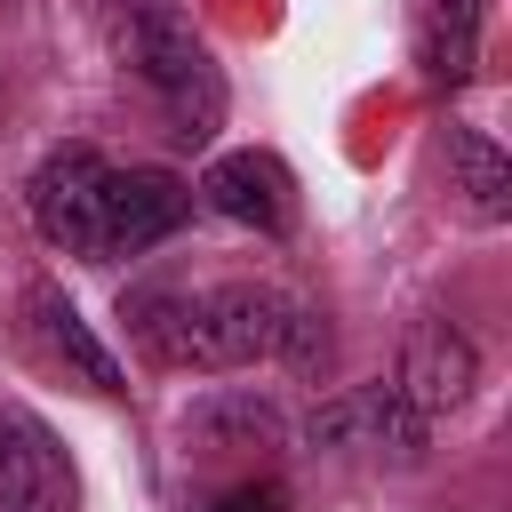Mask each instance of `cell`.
<instances>
[{
  "instance_id": "6da1fadb",
  "label": "cell",
  "mask_w": 512,
  "mask_h": 512,
  "mask_svg": "<svg viewBox=\"0 0 512 512\" xmlns=\"http://www.w3.org/2000/svg\"><path fill=\"white\" fill-rule=\"evenodd\" d=\"M128 328L168 368H256V360L312 368L320 360V320L296 296L264 288V280H216V288L136 296L128 304Z\"/></svg>"
},
{
  "instance_id": "7a4b0ae2",
  "label": "cell",
  "mask_w": 512,
  "mask_h": 512,
  "mask_svg": "<svg viewBox=\"0 0 512 512\" xmlns=\"http://www.w3.org/2000/svg\"><path fill=\"white\" fill-rule=\"evenodd\" d=\"M104 40L144 80L176 144H208L224 128V72L176 0H104Z\"/></svg>"
},
{
  "instance_id": "3957f363",
  "label": "cell",
  "mask_w": 512,
  "mask_h": 512,
  "mask_svg": "<svg viewBox=\"0 0 512 512\" xmlns=\"http://www.w3.org/2000/svg\"><path fill=\"white\" fill-rule=\"evenodd\" d=\"M32 224L48 248L80 256V264H104V200H112V160L88 152V144H56L40 168H32Z\"/></svg>"
},
{
  "instance_id": "277c9868",
  "label": "cell",
  "mask_w": 512,
  "mask_h": 512,
  "mask_svg": "<svg viewBox=\"0 0 512 512\" xmlns=\"http://www.w3.org/2000/svg\"><path fill=\"white\" fill-rule=\"evenodd\" d=\"M0 512H80V472L64 440L16 400H0Z\"/></svg>"
},
{
  "instance_id": "5b68a950",
  "label": "cell",
  "mask_w": 512,
  "mask_h": 512,
  "mask_svg": "<svg viewBox=\"0 0 512 512\" xmlns=\"http://www.w3.org/2000/svg\"><path fill=\"white\" fill-rule=\"evenodd\" d=\"M312 440L336 448V456H368V464H416L424 416L392 384H360V392H344V400H328L312 416Z\"/></svg>"
},
{
  "instance_id": "8992f818",
  "label": "cell",
  "mask_w": 512,
  "mask_h": 512,
  "mask_svg": "<svg viewBox=\"0 0 512 512\" xmlns=\"http://www.w3.org/2000/svg\"><path fill=\"white\" fill-rule=\"evenodd\" d=\"M16 328H24V344H32L56 376H72L80 392H120V384H128L120 360L88 336V320L72 312V296H64L56 280H32V288L16 296Z\"/></svg>"
},
{
  "instance_id": "52a82bcc",
  "label": "cell",
  "mask_w": 512,
  "mask_h": 512,
  "mask_svg": "<svg viewBox=\"0 0 512 512\" xmlns=\"http://www.w3.org/2000/svg\"><path fill=\"white\" fill-rule=\"evenodd\" d=\"M184 216H192L184 176H168V168H112V200H104V264L160 248Z\"/></svg>"
},
{
  "instance_id": "ba28073f",
  "label": "cell",
  "mask_w": 512,
  "mask_h": 512,
  "mask_svg": "<svg viewBox=\"0 0 512 512\" xmlns=\"http://www.w3.org/2000/svg\"><path fill=\"white\" fill-rule=\"evenodd\" d=\"M200 200L232 224H256V232H288L296 224V176L280 152H224L208 160L200 176Z\"/></svg>"
},
{
  "instance_id": "9c48e42d",
  "label": "cell",
  "mask_w": 512,
  "mask_h": 512,
  "mask_svg": "<svg viewBox=\"0 0 512 512\" xmlns=\"http://www.w3.org/2000/svg\"><path fill=\"white\" fill-rule=\"evenodd\" d=\"M472 376H480V360H472V344L448 328V320H424L416 336H408V352H400V376H392V392L432 424V416H448V408H464L472 400Z\"/></svg>"
},
{
  "instance_id": "30bf717a",
  "label": "cell",
  "mask_w": 512,
  "mask_h": 512,
  "mask_svg": "<svg viewBox=\"0 0 512 512\" xmlns=\"http://www.w3.org/2000/svg\"><path fill=\"white\" fill-rule=\"evenodd\" d=\"M480 24L488 0H416V64L432 88H464L480 64Z\"/></svg>"
},
{
  "instance_id": "8fae6325",
  "label": "cell",
  "mask_w": 512,
  "mask_h": 512,
  "mask_svg": "<svg viewBox=\"0 0 512 512\" xmlns=\"http://www.w3.org/2000/svg\"><path fill=\"white\" fill-rule=\"evenodd\" d=\"M448 160H456L464 216H472V224H504V208H512V168H504V152H496L480 128H448Z\"/></svg>"
},
{
  "instance_id": "7c38bea8",
  "label": "cell",
  "mask_w": 512,
  "mask_h": 512,
  "mask_svg": "<svg viewBox=\"0 0 512 512\" xmlns=\"http://www.w3.org/2000/svg\"><path fill=\"white\" fill-rule=\"evenodd\" d=\"M208 512H288V488L280 480H232Z\"/></svg>"
}]
</instances>
